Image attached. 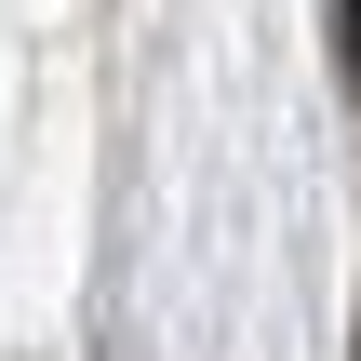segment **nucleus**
<instances>
[{
  "mask_svg": "<svg viewBox=\"0 0 361 361\" xmlns=\"http://www.w3.org/2000/svg\"><path fill=\"white\" fill-rule=\"evenodd\" d=\"M348 67H361V0H348Z\"/></svg>",
  "mask_w": 361,
  "mask_h": 361,
  "instance_id": "1",
  "label": "nucleus"
}]
</instances>
